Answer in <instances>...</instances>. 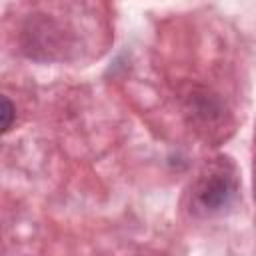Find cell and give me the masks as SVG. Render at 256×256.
I'll use <instances>...</instances> for the list:
<instances>
[{"label": "cell", "mask_w": 256, "mask_h": 256, "mask_svg": "<svg viewBox=\"0 0 256 256\" xmlns=\"http://www.w3.org/2000/svg\"><path fill=\"white\" fill-rule=\"evenodd\" d=\"M10 118H12V106L6 98H2V130H8Z\"/></svg>", "instance_id": "obj_1"}]
</instances>
